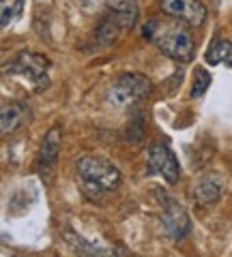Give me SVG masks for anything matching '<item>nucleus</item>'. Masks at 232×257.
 <instances>
[{
    "label": "nucleus",
    "mask_w": 232,
    "mask_h": 257,
    "mask_svg": "<svg viewBox=\"0 0 232 257\" xmlns=\"http://www.w3.org/2000/svg\"><path fill=\"white\" fill-rule=\"evenodd\" d=\"M11 73H18L24 79L33 82L37 88L47 86V69H50V60L37 52H20L9 67Z\"/></svg>",
    "instance_id": "39448f33"
},
{
    "label": "nucleus",
    "mask_w": 232,
    "mask_h": 257,
    "mask_svg": "<svg viewBox=\"0 0 232 257\" xmlns=\"http://www.w3.org/2000/svg\"><path fill=\"white\" fill-rule=\"evenodd\" d=\"M148 170L159 174L168 184H177L181 176L179 161L174 157V152L164 146V144H155L148 150Z\"/></svg>",
    "instance_id": "6e6552de"
},
{
    "label": "nucleus",
    "mask_w": 232,
    "mask_h": 257,
    "mask_svg": "<svg viewBox=\"0 0 232 257\" xmlns=\"http://www.w3.org/2000/svg\"><path fill=\"white\" fill-rule=\"evenodd\" d=\"M159 7L166 15L181 20L191 28L202 26L206 20V7L200 0H159Z\"/></svg>",
    "instance_id": "423d86ee"
},
{
    "label": "nucleus",
    "mask_w": 232,
    "mask_h": 257,
    "mask_svg": "<svg viewBox=\"0 0 232 257\" xmlns=\"http://www.w3.org/2000/svg\"><path fill=\"white\" fill-rule=\"evenodd\" d=\"M144 37L155 43L168 58L177 62H189L196 56L194 37L189 35L187 24L177 18H153L144 26Z\"/></svg>",
    "instance_id": "f257e3e1"
},
{
    "label": "nucleus",
    "mask_w": 232,
    "mask_h": 257,
    "mask_svg": "<svg viewBox=\"0 0 232 257\" xmlns=\"http://www.w3.org/2000/svg\"><path fill=\"white\" fill-rule=\"evenodd\" d=\"M24 5H26V0H0V15H3L0 24H3V28H7L20 18Z\"/></svg>",
    "instance_id": "ddd939ff"
},
{
    "label": "nucleus",
    "mask_w": 232,
    "mask_h": 257,
    "mask_svg": "<svg viewBox=\"0 0 232 257\" xmlns=\"http://www.w3.org/2000/svg\"><path fill=\"white\" fill-rule=\"evenodd\" d=\"M221 189H223V184H221L219 176H204V178L196 184L194 193H196V199L200 204H213L221 197Z\"/></svg>",
    "instance_id": "9d476101"
},
{
    "label": "nucleus",
    "mask_w": 232,
    "mask_h": 257,
    "mask_svg": "<svg viewBox=\"0 0 232 257\" xmlns=\"http://www.w3.org/2000/svg\"><path fill=\"white\" fill-rule=\"evenodd\" d=\"M24 120H26V107L20 103H11V105L3 107V135H9L18 128Z\"/></svg>",
    "instance_id": "9b49d317"
},
{
    "label": "nucleus",
    "mask_w": 232,
    "mask_h": 257,
    "mask_svg": "<svg viewBox=\"0 0 232 257\" xmlns=\"http://www.w3.org/2000/svg\"><path fill=\"white\" fill-rule=\"evenodd\" d=\"M206 62H209V64H226V67H232V43L226 41V39L215 41L209 47V52H206Z\"/></svg>",
    "instance_id": "f8f14e48"
},
{
    "label": "nucleus",
    "mask_w": 232,
    "mask_h": 257,
    "mask_svg": "<svg viewBox=\"0 0 232 257\" xmlns=\"http://www.w3.org/2000/svg\"><path fill=\"white\" fill-rule=\"evenodd\" d=\"M162 202H164V212H162L164 227L168 231V236L179 242V240L187 236V231L191 227L189 214L185 208H183L177 199H172L170 195H162Z\"/></svg>",
    "instance_id": "0eeeda50"
},
{
    "label": "nucleus",
    "mask_w": 232,
    "mask_h": 257,
    "mask_svg": "<svg viewBox=\"0 0 232 257\" xmlns=\"http://www.w3.org/2000/svg\"><path fill=\"white\" fill-rule=\"evenodd\" d=\"M209 84H211L209 71H204V69L196 71V79H194V88H191V96H194V99L202 96L206 92V88H209Z\"/></svg>",
    "instance_id": "4468645a"
},
{
    "label": "nucleus",
    "mask_w": 232,
    "mask_h": 257,
    "mask_svg": "<svg viewBox=\"0 0 232 257\" xmlns=\"http://www.w3.org/2000/svg\"><path fill=\"white\" fill-rule=\"evenodd\" d=\"M150 92V82L142 73H125L108 88L106 99L112 107H131Z\"/></svg>",
    "instance_id": "20e7f679"
},
{
    "label": "nucleus",
    "mask_w": 232,
    "mask_h": 257,
    "mask_svg": "<svg viewBox=\"0 0 232 257\" xmlns=\"http://www.w3.org/2000/svg\"><path fill=\"white\" fill-rule=\"evenodd\" d=\"M135 18H138V5L135 0H112L110 11L103 15V20L97 28V39H103V43L114 41L118 32L133 28Z\"/></svg>",
    "instance_id": "7ed1b4c3"
},
{
    "label": "nucleus",
    "mask_w": 232,
    "mask_h": 257,
    "mask_svg": "<svg viewBox=\"0 0 232 257\" xmlns=\"http://www.w3.org/2000/svg\"><path fill=\"white\" fill-rule=\"evenodd\" d=\"M60 146H62V131L58 126H54L45 133L41 152H39V172L43 176L54 170L56 161H58V155H60Z\"/></svg>",
    "instance_id": "1a4fd4ad"
},
{
    "label": "nucleus",
    "mask_w": 232,
    "mask_h": 257,
    "mask_svg": "<svg viewBox=\"0 0 232 257\" xmlns=\"http://www.w3.org/2000/svg\"><path fill=\"white\" fill-rule=\"evenodd\" d=\"M75 172L86 187L101 191V193L114 191L121 184V172H118V167L97 157H82L75 163Z\"/></svg>",
    "instance_id": "f03ea898"
}]
</instances>
